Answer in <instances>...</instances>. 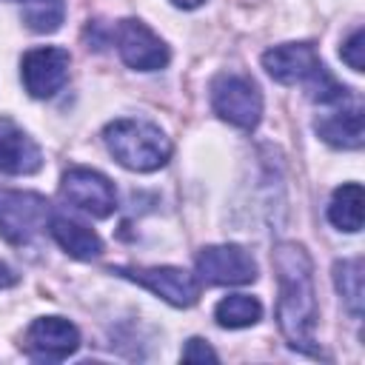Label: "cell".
I'll use <instances>...</instances> for the list:
<instances>
[{"instance_id": "cell-11", "label": "cell", "mask_w": 365, "mask_h": 365, "mask_svg": "<svg viewBox=\"0 0 365 365\" xmlns=\"http://www.w3.org/2000/svg\"><path fill=\"white\" fill-rule=\"evenodd\" d=\"M43 165L40 145L9 117H0V174L23 177Z\"/></svg>"}, {"instance_id": "cell-19", "label": "cell", "mask_w": 365, "mask_h": 365, "mask_svg": "<svg viewBox=\"0 0 365 365\" xmlns=\"http://www.w3.org/2000/svg\"><path fill=\"white\" fill-rule=\"evenodd\" d=\"M182 359H185V362H205V359H208V362H217V354L211 351V345H208L205 339H197V336H194V339H188V345L182 348Z\"/></svg>"}, {"instance_id": "cell-15", "label": "cell", "mask_w": 365, "mask_h": 365, "mask_svg": "<svg viewBox=\"0 0 365 365\" xmlns=\"http://www.w3.org/2000/svg\"><path fill=\"white\" fill-rule=\"evenodd\" d=\"M214 317L222 328H248L254 322H259L262 317V305L257 297H248V294H231L225 299L217 302L214 308Z\"/></svg>"}, {"instance_id": "cell-17", "label": "cell", "mask_w": 365, "mask_h": 365, "mask_svg": "<svg viewBox=\"0 0 365 365\" xmlns=\"http://www.w3.org/2000/svg\"><path fill=\"white\" fill-rule=\"evenodd\" d=\"M334 282L354 317L362 314V259H339L334 265Z\"/></svg>"}, {"instance_id": "cell-7", "label": "cell", "mask_w": 365, "mask_h": 365, "mask_svg": "<svg viewBox=\"0 0 365 365\" xmlns=\"http://www.w3.org/2000/svg\"><path fill=\"white\" fill-rule=\"evenodd\" d=\"M114 43L123 63L137 71H157L168 66V46L143 20H120L114 29Z\"/></svg>"}, {"instance_id": "cell-18", "label": "cell", "mask_w": 365, "mask_h": 365, "mask_svg": "<svg viewBox=\"0 0 365 365\" xmlns=\"http://www.w3.org/2000/svg\"><path fill=\"white\" fill-rule=\"evenodd\" d=\"M362 51H365V34H362V29H354V31H351V37L342 43L339 54H342V60H345L354 71H362V66H365Z\"/></svg>"}, {"instance_id": "cell-4", "label": "cell", "mask_w": 365, "mask_h": 365, "mask_svg": "<svg viewBox=\"0 0 365 365\" xmlns=\"http://www.w3.org/2000/svg\"><path fill=\"white\" fill-rule=\"evenodd\" d=\"M51 220L48 200L34 191L0 188V234L11 245L31 242Z\"/></svg>"}, {"instance_id": "cell-3", "label": "cell", "mask_w": 365, "mask_h": 365, "mask_svg": "<svg viewBox=\"0 0 365 365\" xmlns=\"http://www.w3.org/2000/svg\"><path fill=\"white\" fill-rule=\"evenodd\" d=\"M211 106L225 123L245 128V131L257 128V123L262 117V94H259L257 83L237 71H222L214 77Z\"/></svg>"}, {"instance_id": "cell-21", "label": "cell", "mask_w": 365, "mask_h": 365, "mask_svg": "<svg viewBox=\"0 0 365 365\" xmlns=\"http://www.w3.org/2000/svg\"><path fill=\"white\" fill-rule=\"evenodd\" d=\"M174 6H180V9H197V6H202L205 0H171Z\"/></svg>"}, {"instance_id": "cell-10", "label": "cell", "mask_w": 365, "mask_h": 365, "mask_svg": "<svg viewBox=\"0 0 365 365\" xmlns=\"http://www.w3.org/2000/svg\"><path fill=\"white\" fill-rule=\"evenodd\" d=\"M80 348V331L63 317H40L26 331V351L34 359L60 362Z\"/></svg>"}, {"instance_id": "cell-5", "label": "cell", "mask_w": 365, "mask_h": 365, "mask_svg": "<svg viewBox=\"0 0 365 365\" xmlns=\"http://www.w3.org/2000/svg\"><path fill=\"white\" fill-rule=\"evenodd\" d=\"M60 194L66 202H71L74 208H80L97 220L111 217L117 208L114 182L94 168H68L60 182Z\"/></svg>"}, {"instance_id": "cell-20", "label": "cell", "mask_w": 365, "mask_h": 365, "mask_svg": "<svg viewBox=\"0 0 365 365\" xmlns=\"http://www.w3.org/2000/svg\"><path fill=\"white\" fill-rule=\"evenodd\" d=\"M17 282V274L6 265V262H0V288H9V285H14Z\"/></svg>"}, {"instance_id": "cell-8", "label": "cell", "mask_w": 365, "mask_h": 365, "mask_svg": "<svg viewBox=\"0 0 365 365\" xmlns=\"http://www.w3.org/2000/svg\"><path fill=\"white\" fill-rule=\"evenodd\" d=\"M197 277L208 285H245L257 279V262L240 245H208L197 254Z\"/></svg>"}, {"instance_id": "cell-1", "label": "cell", "mask_w": 365, "mask_h": 365, "mask_svg": "<svg viewBox=\"0 0 365 365\" xmlns=\"http://www.w3.org/2000/svg\"><path fill=\"white\" fill-rule=\"evenodd\" d=\"M274 271L279 282L277 319L288 345L317 356V291H314V265L302 245L279 242L274 248Z\"/></svg>"}, {"instance_id": "cell-6", "label": "cell", "mask_w": 365, "mask_h": 365, "mask_svg": "<svg viewBox=\"0 0 365 365\" xmlns=\"http://www.w3.org/2000/svg\"><path fill=\"white\" fill-rule=\"evenodd\" d=\"M68 66H71V57L60 46L31 48L20 60V80H23V86H26V91L31 97L46 100V97L57 94L66 86Z\"/></svg>"}, {"instance_id": "cell-9", "label": "cell", "mask_w": 365, "mask_h": 365, "mask_svg": "<svg viewBox=\"0 0 365 365\" xmlns=\"http://www.w3.org/2000/svg\"><path fill=\"white\" fill-rule=\"evenodd\" d=\"M117 274L140 282L143 288H148L151 294L163 297L165 302L177 305V308H188L200 299V279L194 274H188L185 268H174V265H157V268H117Z\"/></svg>"}, {"instance_id": "cell-16", "label": "cell", "mask_w": 365, "mask_h": 365, "mask_svg": "<svg viewBox=\"0 0 365 365\" xmlns=\"http://www.w3.org/2000/svg\"><path fill=\"white\" fill-rule=\"evenodd\" d=\"M23 23L37 34H51L66 20V0H20Z\"/></svg>"}, {"instance_id": "cell-13", "label": "cell", "mask_w": 365, "mask_h": 365, "mask_svg": "<svg viewBox=\"0 0 365 365\" xmlns=\"http://www.w3.org/2000/svg\"><path fill=\"white\" fill-rule=\"evenodd\" d=\"M48 231L57 240V245L66 254H71L74 259H94V257L103 254V240L91 228H86L83 222H77V220H68L63 214H54L48 220Z\"/></svg>"}, {"instance_id": "cell-14", "label": "cell", "mask_w": 365, "mask_h": 365, "mask_svg": "<svg viewBox=\"0 0 365 365\" xmlns=\"http://www.w3.org/2000/svg\"><path fill=\"white\" fill-rule=\"evenodd\" d=\"M328 220L339 231H359L362 228V185L359 182H345L334 191L331 205H328Z\"/></svg>"}, {"instance_id": "cell-12", "label": "cell", "mask_w": 365, "mask_h": 365, "mask_svg": "<svg viewBox=\"0 0 365 365\" xmlns=\"http://www.w3.org/2000/svg\"><path fill=\"white\" fill-rule=\"evenodd\" d=\"M317 134L336 148H359L362 145V106L351 94L334 103V111L317 120Z\"/></svg>"}, {"instance_id": "cell-2", "label": "cell", "mask_w": 365, "mask_h": 365, "mask_svg": "<svg viewBox=\"0 0 365 365\" xmlns=\"http://www.w3.org/2000/svg\"><path fill=\"white\" fill-rule=\"evenodd\" d=\"M103 137H106L111 157L128 171L148 174V171L163 168L171 157L168 137L154 123H145V120H134V117L114 120L106 125Z\"/></svg>"}]
</instances>
